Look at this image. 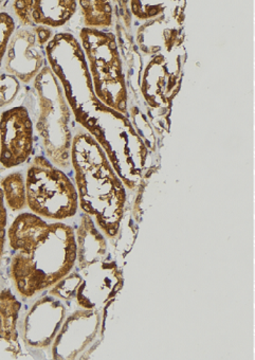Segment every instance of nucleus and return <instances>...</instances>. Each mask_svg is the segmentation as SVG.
<instances>
[{
  "mask_svg": "<svg viewBox=\"0 0 255 360\" xmlns=\"http://www.w3.org/2000/svg\"><path fill=\"white\" fill-rule=\"evenodd\" d=\"M183 60L179 51L155 54L144 69L142 94L152 110H169L181 88Z\"/></svg>",
  "mask_w": 255,
  "mask_h": 360,
  "instance_id": "obj_7",
  "label": "nucleus"
},
{
  "mask_svg": "<svg viewBox=\"0 0 255 360\" xmlns=\"http://www.w3.org/2000/svg\"><path fill=\"white\" fill-rule=\"evenodd\" d=\"M131 12L140 20H150L159 18L169 8V4H152L150 1H129Z\"/></svg>",
  "mask_w": 255,
  "mask_h": 360,
  "instance_id": "obj_19",
  "label": "nucleus"
},
{
  "mask_svg": "<svg viewBox=\"0 0 255 360\" xmlns=\"http://www.w3.org/2000/svg\"><path fill=\"white\" fill-rule=\"evenodd\" d=\"M12 7L22 26L51 29L66 25L74 15L79 5L74 0H18Z\"/></svg>",
  "mask_w": 255,
  "mask_h": 360,
  "instance_id": "obj_12",
  "label": "nucleus"
},
{
  "mask_svg": "<svg viewBox=\"0 0 255 360\" xmlns=\"http://www.w3.org/2000/svg\"><path fill=\"white\" fill-rule=\"evenodd\" d=\"M53 37L51 29L44 27L18 29L10 39L4 68L22 83L34 81L46 66V47Z\"/></svg>",
  "mask_w": 255,
  "mask_h": 360,
  "instance_id": "obj_6",
  "label": "nucleus"
},
{
  "mask_svg": "<svg viewBox=\"0 0 255 360\" xmlns=\"http://www.w3.org/2000/svg\"><path fill=\"white\" fill-rule=\"evenodd\" d=\"M75 231L77 263L79 269L103 261L110 255L105 236L100 231L93 219L84 213Z\"/></svg>",
  "mask_w": 255,
  "mask_h": 360,
  "instance_id": "obj_14",
  "label": "nucleus"
},
{
  "mask_svg": "<svg viewBox=\"0 0 255 360\" xmlns=\"http://www.w3.org/2000/svg\"><path fill=\"white\" fill-rule=\"evenodd\" d=\"M101 332L99 309H79L65 319L52 342L53 359H77L93 345Z\"/></svg>",
  "mask_w": 255,
  "mask_h": 360,
  "instance_id": "obj_10",
  "label": "nucleus"
},
{
  "mask_svg": "<svg viewBox=\"0 0 255 360\" xmlns=\"http://www.w3.org/2000/svg\"><path fill=\"white\" fill-rule=\"evenodd\" d=\"M6 207L13 211L24 210L27 206L26 180L20 172H14L0 180Z\"/></svg>",
  "mask_w": 255,
  "mask_h": 360,
  "instance_id": "obj_16",
  "label": "nucleus"
},
{
  "mask_svg": "<svg viewBox=\"0 0 255 360\" xmlns=\"http://www.w3.org/2000/svg\"><path fill=\"white\" fill-rule=\"evenodd\" d=\"M131 115H133V122H135L133 127H135L138 135L143 140L146 148L152 150H156V139H155L154 133H152V129H150L148 121L144 118L143 114L133 108L131 110Z\"/></svg>",
  "mask_w": 255,
  "mask_h": 360,
  "instance_id": "obj_21",
  "label": "nucleus"
},
{
  "mask_svg": "<svg viewBox=\"0 0 255 360\" xmlns=\"http://www.w3.org/2000/svg\"><path fill=\"white\" fill-rule=\"evenodd\" d=\"M22 303L10 290L0 292V359H16L22 353L18 321Z\"/></svg>",
  "mask_w": 255,
  "mask_h": 360,
  "instance_id": "obj_13",
  "label": "nucleus"
},
{
  "mask_svg": "<svg viewBox=\"0 0 255 360\" xmlns=\"http://www.w3.org/2000/svg\"><path fill=\"white\" fill-rule=\"evenodd\" d=\"M71 165L81 211L95 219L106 238L114 240L124 219L126 188L105 152L83 127L72 137Z\"/></svg>",
  "mask_w": 255,
  "mask_h": 360,
  "instance_id": "obj_2",
  "label": "nucleus"
},
{
  "mask_svg": "<svg viewBox=\"0 0 255 360\" xmlns=\"http://www.w3.org/2000/svg\"><path fill=\"white\" fill-rule=\"evenodd\" d=\"M15 31L16 24L14 18L7 12H0V68L3 66L10 39Z\"/></svg>",
  "mask_w": 255,
  "mask_h": 360,
  "instance_id": "obj_20",
  "label": "nucleus"
},
{
  "mask_svg": "<svg viewBox=\"0 0 255 360\" xmlns=\"http://www.w3.org/2000/svg\"><path fill=\"white\" fill-rule=\"evenodd\" d=\"M27 206L41 219L65 221L79 210L77 188L46 156H35L26 176Z\"/></svg>",
  "mask_w": 255,
  "mask_h": 360,
  "instance_id": "obj_5",
  "label": "nucleus"
},
{
  "mask_svg": "<svg viewBox=\"0 0 255 360\" xmlns=\"http://www.w3.org/2000/svg\"><path fill=\"white\" fill-rule=\"evenodd\" d=\"M8 213L4 200L3 191L0 188V236H7Z\"/></svg>",
  "mask_w": 255,
  "mask_h": 360,
  "instance_id": "obj_22",
  "label": "nucleus"
},
{
  "mask_svg": "<svg viewBox=\"0 0 255 360\" xmlns=\"http://www.w3.org/2000/svg\"><path fill=\"white\" fill-rule=\"evenodd\" d=\"M6 238H7V236H0V264H1V259H3L4 249H5Z\"/></svg>",
  "mask_w": 255,
  "mask_h": 360,
  "instance_id": "obj_23",
  "label": "nucleus"
},
{
  "mask_svg": "<svg viewBox=\"0 0 255 360\" xmlns=\"http://www.w3.org/2000/svg\"><path fill=\"white\" fill-rule=\"evenodd\" d=\"M20 90V82L9 73L0 75V108L11 105Z\"/></svg>",
  "mask_w": 255,
  "mask_h": 360,
  "instance_id": "obj_18",
  "label": "nucleus"
},
{
  "mask_svg": "<svg viewBox=\"0 0 255 360\" xmlns=\"http://www.w3.org/2000/svg\"><path fill=\"white\" fill-rule=\"evenodd\" d=\"M77 5L81 8L84 25L86 28L103 30L112 26L114 10L110 1L79 0Z\"/></svg>",
  "mask_w": 255,
  "mask_h": 360,
  "instance_id": "obj_15",
  "label": "nucleus"
},
{
  "mask_svg": "<svg viewBox=\"0 0 255 360\" xmlns=\"http://www.w3.org/2000/svg\"><path fill=\"white\" fill-rule=\"evenodd\" d=\"M34 129L28 108L16 106L0 115V165L13 169L30 158Z\"/></svg>",
  "mask_w": 255,
  "mask_h": 360,
  "instance_id": "obj_8",
  "label": "nucleus"
},
{
  "mask_svg": "<svg viewBox=\"0 0 255 360\" xmlns=\"http://www.w3.org/2000/svg\"><path fill=\"white\" fill-rule=\"evenodd\" d=\"M66 307L60 299L45 296L32 305L22 322V340L33 349H46L55 339L66 319Z\"/></svg>",
  "mask_w": 255,
  "mask_h": 360,
  "instance_id": "obj_11",
  "label": "nucleus"
},
{
  "mask_svg": "<svg viewBox=\"0 0 255 360\" xmlns=\"http://www.w3.org/2000/svg\"><path fill=\"white\" fill-rule=\"evenodd\" d=\"M79 44L86 58L96 96L108 108L126 116V77L114 33L83 28L79 32Z\"/></svg>",
  "mask_w": 255,
  "mask_h": 360,
  "instance_id": "obj_4",
  "label": "nucleus"
},
{
  "mask_svg": "<svg viewBox=\"0 0 255 360\" xmlns=\"http://www.w3.org/2000/svg\"><path fill=\"white\" fill-rule=\"evenodd\" d=\"M0 5H1V1H0Z\"/></svg>",
  "mask_w": 255,
  "mask_h": 360,
  "instance_id": "obj_24",
  "label": "nucleus"
},
{
  "mask_svg": "<svg viewBox=\"0 0 255 360\" xmlns=\"http://www.w3.org/2000/svg\"><path fill=\"white\" fill-rule=\"evenodd\" d=\"M81 282L74 300L84 309H100L118 296L123 278L117 262L108 255L103 261L79 269Z\"/></svg>",
  "mask_w": 255,
  "mask_h": 360,
  "instance_id": "obj_9",
  "label": "nucleus"
},
{
  "mask_svg": "<svg viewBox=\"0 0 255 360\" xmlns=\"http://www.w3.org/2000/svg\"><path fill=\"white\" fill-rule=\"evenodd\" d=\"M7 236L13 252L10 277L22 298L55 285L75 266L77 240L70 225L47 223L33 213H20Z\"/></svg>",
  "mask_w": 255,
  "mask_h": 360,
  "instance_id": "obj_1",
  "label": "nucleus"
},
{
  "mask_svg": "<svg viewBox=\"0 0 255 360\" xmlns=\"http://www.w3.org/2000/svg\"><path fill=\"white\" fill-rule=\"evenodd\" d=\"M39 101L37 129L47 158L62 169L71 165V110L60 82L49 66H45L33 81Z\"/></svg>",
  "mask_w": 255,
  "mask_h": 360,
  "instance_id": "obj_3",
  "label": "nucleus"
},
{
  "mask_svg": "<svg viewBox=\"0 0 255 360\" xmlns=\"http://www.w3.org/2000/svg\"><path fill=\"white\" fill-rule=\"evenodd\" d=\"M81 282V276L79 273H70L63 278L60 282L52 286L49 292L50 296L55 297L60 300L69 301L74 298L75 292Z\"/></svg>",
  "mask_w": 255,
  "mask_h": 360,
  "instance_id": "obj_17",
  "label": "nucleus"
}]
</instances>
